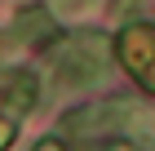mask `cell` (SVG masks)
I'll use <instances>...</instances> for the list:
<instances>
[{
    "mask_svg": "<svg viewBox=\"0 0 155 151\" xmlns=\"http://www.w3.org/2000/svg\"><path fill=\"white\" fill-rule=\"evenodd\" d=\"M13 133H18V120H13V116H0V151L13 147Z\"/></svg>",
    "mask_w": 155,
    "mask_h": 151,
    "instance_id": "4",
    "label": "cell"
},
{
    "mask_svg": "<svg viewBox=\"0 0 155 151\" xmlns=\"http://www.w3.org/2000/svg\"><path fill=\"white\" fill-rule=\"evenodd\" d=\"M53 31V13L49 9H22L18 13V36H22V40H31V45H36V40H45V36Z\"/></svg>",
    "mask_w": 155,
    "mask_h": 151,
    "instance_id": "3",
    "label": "cell"
},
{
    "mask_svg": "<svg viewBox=\"0 0 155 151\" xmlns=\"http://www.w3.org/2000/svg\"><path fill=\"white\" fill-rule=\"evenodd\" d=\"M97 151H142V147H137V142H102V147H97Z\"/></svg>",
    "mask_w": 155,
    "mask_h": 151,
    "instance_id": "5",
    "label": "cell"
},
{
    "mask_svg": "<svg viewBox=\"0 0 155 151\" xmlns=\"http://www.w3.org/2000/svg\"><path fill=\"white\" fill-rule=\"evenodd\" d=\"M53 71H58L62 84H93L97 76L107 71V40H102V36H93V31L71 36V40L58 49Z\"/></svg>",
    "mask_w": 155,
    "mask_h": 151,
    "instance_id": "1",
    "label": "cell"
},
{
    "mask_svg": "<svg viewBox=\"0 0 155 151\" xmlns=\"http://www.w3.org/2000/svg\"><path fill=\"white\" fill-rule=\"evenodd\" d=\"M124 58H129L133 76L146 89H155V27H133L124 36Z\"/></svg>",
    "mask_w": 155,
    "mask_h": 151,
    "instance_id": "2",
    "label": "cell"
},
{
    "mask_svg": "<svg viewBox=\"0 0 155 151\" xmlns=\"http://www.w3.org/2000/svg\"><path fill=\"white\" fill-rule=\"evenodd\" d=\"M36 151H67L58 138H45V142H36Z\"/></svg>",
    "mask_w": 155,
    "mask_h": 151,
    "instance_id": "6",
    "label": "cell"
},
{
    "mask_svg": "<svg viewBox=\"0 0 155 151\" xmlns=\"http://www.w3.org/2000/svg\"><path fill=\"white\" fill-rule=\"evenodd\" d=\"M89 0H58V9H67V13H75V9H84Z\"/></svg>",
    "mask_w": 155,
    "mask_h": 151,
    "instance_id": "7",
    "label": "cell"
}]
</instances>
